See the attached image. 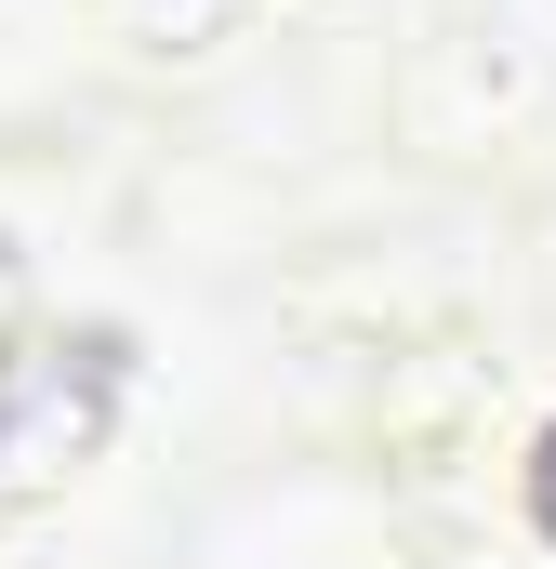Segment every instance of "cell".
I'll use <instances>...</instances> for the list:
<instances>
[{
	"label": "cell",
	"mask_w": 556,
	"mask_h": 569,
	"mask_svg": "<svg viewBox=\"0 0 556 569\" xmlns=\"http://www.w3.org/2000/svg\"><path fill=\"white\" fill-rule=\"evenodd\" d=\"M107 411H120V358H107V345H13V358H0V477H67V463H93Z\"/></svg>",
	"instance_id": "6da1fadb"
},
{
	"label": "cell",
	"mask_w": 556,
	"mask_h": 569,
	"mask_svg": "<svg viewBox=\"0 0 556 569\" xmlns=\"http://www.w3.org/2000/svg\"><path fill=\"white\" fill-rule=\"evenodd\" d=\"M530 517H544V543H556V425H544V450H530Z\"/></svg>",
	"instance_id": "7a4b0ae2"
}]
</instances>
